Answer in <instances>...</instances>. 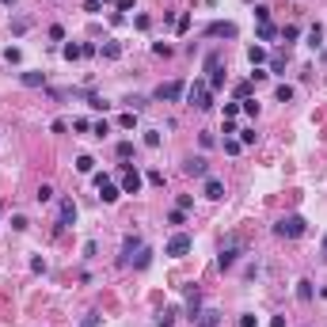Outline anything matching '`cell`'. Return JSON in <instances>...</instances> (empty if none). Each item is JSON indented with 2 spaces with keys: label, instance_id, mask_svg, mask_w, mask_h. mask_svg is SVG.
Returning a JSON list of instances; mask_svg holds the SVG:
<instances>
[{
  "label": "cell",
  "instance_id": "1",
  "mask_svg": "<svg viewBox=\"0 0 327 327\" xmlns=\"http://www.w3.org/2000/svg\"><path fill=\"white\" fill-rule=\"evenodd\" d=\"M304 228H308V221H304L301 213H289V217H282V221L274 224V232L282 236V240H297V236H304Z\"/></svg>",
  "mask_w": 327,
  "mask_h": 327
},
{
  "label": "cell",
  "instance_id": "2",
  "mask_svg": "<svg viewBox=\"0 0 327 327\" xmlns=\"http://www.w3.org/2000/svg\"><path fill=\"white\" fill-rule=\"evenodd\" d=\"M187 103H190V107H198V111H213V92H209V84L194 80V84L187 88Z\"/></svg>",
  "mask_w": 327,
  "mask_h": 327
},
{
  "label": "cell",
  "instance_id": "3",
  "mask_svg": "<svg viewBox=\"0 0 327 327\" xmlns=\"http://www.w3.org/2000/svg\"><path fill=\"white\" fill-rule=\"evenodd\" d=\"M183 95H187V84H183V80H168V84H160L152 92V99H160V103H179Z\"/></svg>",
  "mask_w": 327,
  "mask_h": 327
},
{
  "label": "cell",
  "instance_id": "4",
  "mask_svg": "<svg viewBox=\"0 0 327 327\" xmlns=\"http://www.w3.org/2000/svg\"><path fill=\"white\" fill-rule=\"evenodd\" d=\"M141 187H145V175H141L137 168H129V164H122V194H137Z\"/></svg>",
  "mask_w": 327,
  "mask_h": 327
},
{
  "label": "cell",
  "instance_id": "5",
  "mask_svg": "<svg viewBox=\"0 0 327 327\" xmlns=\"http://www.w3.org/2000/svg\"><path fill=\"white\" fill-rule=\"evenodd\" d=\"M190 243H194V240H190L187 232H175L172 240L164 243V255H172V259H183V255H187V251H190Z\"/></svg>",
  "mask_w": 327,
  "mask_h": 327
},
{
  "label": "cell",
  "instance_id": "6",
  "mask_svg": "<svg viewBox=\"0 0 327 327\" xmlns=\"http://www.w3.org/2000/svg\"><path fill=\"white\" fill-rule=\"evenodd\" d=\"M76 202L72 198H61V206H57V228H72V224H76Z\"/></svg>",
  "mask_w": 327,
  "mask_h": 327
},
{
  "label": "cell",
  "instance_id": "7",
  "mask_svg": "<svg viewBox=\"0 0 327 327\" xmlns=\"http://www.w3.org/2000/svg\"><path fill=\"white\" fill-rule=\"evenodd\" d=\"M95 187H99V198H103L107 206H114V202L122 198V187H114L107 175H95Z\"/></svg>",
  "mask_w": 327,
  "mask_h": 327
},
{
  "label": "cell",
  "instance_id": "8",
  "mask_svg": "<svg viewBox=\"0 0 327 327\" xmlns=\"http://www.w3.org/2000/svg\"><path fill=\"white\" fill-rule=\"evenodd\" d=\"M236 259H240V243L228 240V243L221 248V255H217V267H221V270H232V267H236Z\"/></svg>",
  "mask_w": 327,
  "mask_h": 327
},
{
  "label": "cell",
  "instance_id": "9",
  "mask_svg": "<svg viewBox=\"0 0 327 327\" xmlns=\"http://www.w3.org/2000/svg\"><path fill=\"white\" fill-rule=\"evenodd\" d=\"M183 172H187V175H194V179H206V175H209L206 156H187V160H183Z\"/></svg>",
  "mask_w": 327,
  "mask_h": 327
},
{
  "label": "cell",
  "instance_id": "10",
  "mask_svg": "<svg viewBox=\"0 0 327 327\" xmlns=\"http://www.w3.org/2000/svg\"><path fill=\"white\" fill-rule=\"evenodd\" d=\"M202 194H206L209 202H221L224 198V183L217 179V175H206V179H202Z\"/></svg>",
  "mask_w": 327,
  "mask_h": 327
},
{
  "label": "cell",
  "instance_id": "11",
  "mask_svg": "<svg viewBox=\"0 0 327 327\" xmlns=\"http://www.w3.org/2000/svg\"><path fill=\"white\" fill-rule=\"evenodd\" d=\"M206 35L209 38H236V35H240V27H236V23H221V19H217V23L206 27Z\"/></svg>",
  "mask_w": 327,
  "mask_h": 327
},
{
  "label": "cell",
  "instance_id": "12",
  "mask_svg": "<svg viewBox=\"0 0 327 327\" xmlns=\"http://www.w3.org/2000/svg\"><path fill=\"white\" fill-rule=\"evenodd\" d=\"M133 251H141V240L137 236H126V240H122V259L118 263H133Z\"/></svg>",
  "mask_w": 327,
  "mask_h": 327
},
{
  "label": "cell",
  "instance_id": "13",
  "mask_svg": "<svg viewBox=\"0 0 327 327\" xmlns=\"http://www.w3.org/2000/svg\"><path fill=\"white\" fill-rule=\"evenodd\" d=\"M194 327H221V312H213V308L198 312V319H194Z\"/></svg>",
  "mask_w": 327,
  "mask_h": 327
},
{
  "label": "cell",
  "instance_id": "14",
  "mask_svg": "<svg viewBox=\"0 0 327 327\" xmlns=\"http://www.w3.org/2000/svg\"><path fill=\"white\" fill-rule=\"evenodd\" d=\"M187 312H190V319H198V312H202V293L198 289H187Z\"/></svg>",
  "mask_w": 327,
  "mask_h": 327
},
{
  "label": "cell",
  "instance_id": "15",
  "mask_svg": "<svg viewBox=\"0 0 327 327\" xmlns=\"http://www.w3.org/2000/svg\"><path fill=\"white\" fill-rule=\"evenodd\" d=\"M99 57L103 61H118L122 57V42H103L99 46Z\"/></svg>",
  "mask_w": 327,
  "mask_h": 327
},
{
  "label": "cell",
  "instance_id": "16",
  "mask_svg": "<svg viewBox=\"0 0 327 327\" xmlns=\"http://www.w3.org/2000/svg\"><path fill=\"white\" fill-rule=\"evenodd\" d=\"M19 80H23L27 88H46V72H35V69H31V72H19Z\"/></svg>",
  "mask_w": 327,
  "mask_h": 327
},
{
  "label": "cell",
  "instance_id": "17",
  "mask_svg": "<svg viewBox=\"0 0 327 327\" xmlns=\"http://www.w3.org/2000/svg\"><path fill=\"white\" fill-rule=\"evenodd\" d=\"M248 61H251V69H259V65H263V61H270V57H267V50H263V46H248Z\"/></svg>",
  "mask_w": 327,
  "mask_h": 327
},
{
  "label": "cell",
  "instance_id": "18",
  "mask_svg": "<svg viewBox=\"0 0 327 327\" xmlns=\"http://www.w3.org/2000/svg\"><path fill=\"white\" fill-rule=\"evenodd\" d=\"M61 57H65V61H76V57H84L80 42H65V46H61Z\"/></svg>",
  "mask_w": 327,
  "mask_h": 327
},
{
  "label": "cell",
  "instance_id": "19",
  "mask_svg": "<svg viewBox=\"0 0 327 327\" xmlns=\"http://www.w3.org/2000/svg\"><path fill=\"white\" fill-rule=\"evenodd\" d=\"M76 172H80V175H92V172H95V156H88V152L76 156Z\"/></svg>",
  "mask_w": 327,
  "mask_h": 327
},
{
  "label": "cell",
  "instance_id": "20",
  "mask_svg": "<svg viewBox=\"0 0 327 327\" xmlns=\"http://www.w3.org/2000/svg\"><path fill=\"white\" fill-rule=\"evenodd\" d=\"M297 297H301V301H312V297H316V289H312L308 278H301V282H297Z\"/></svg>",
  "mask_w": 327,
  "mask_h": 327
},
{
  "label": "cell",
  "instance_id": "21",
  "mask_svg": "<svg viewBox=\"0 0 327 327\" xmlns=\"http://www.w3.org/2000/svg\"><path fill=\"white\" fill-rule=\"evenodd\" d=\"M221 88H224V69L217 65V69L209 72V92H221Z\"/></svg>",
  "mask_w": 327,
  "mask_h": 327
},
{
  "label": "cell",
  "instance_id": "22",
  "mask_svg": "<svg viewBox=\"0 0 327 327\" xmlns=\"http://www.w3.org/2000/svg\"><path fill=\"white\" fill-rule=\"evenodd\" d=\"M270 38H278V27L274 23H259V42H270Z\"/></svg>",
  "mask_w": 327,
  "mask_h": 327
},
{
  "label": "cell",
  "instance_id": "23",
  "mask_svg": "<svg viewBox=\"0 0 327 327\" xmlns=\"http://www.w3.org/2000/svg\"><path fill=\"white\" fill-rule=\"evenodd\" d=\"M84 99H88V107H92V111H107V107H111V103L103 99V95H95V92H88Z\"/></svg>",
  "mask_w": 327,
  "mask_h": 327
},
{
  "label": "cell",
  "instance_id": "24",
  "mask_svg": "<svg viewBox=\"0 0 327 327\" xmlns=\"http://www.w3.org/2000/svg\"><path fill=\"white\" fill-rule=\"evenodd\" d=\"M293 95H297V92H293V88H289V84H278V92H274V99H278V103H293Z\"/></svg>",
  "mask_w": 327,
  "mask_h": 327
},
{
  "label": "cell",
  "instance_id": "25",
  "mask_svg": "<svg viewBox=\"0 0 327 327\" xmlns=\"http://www.w3.org/2000/svg\"><path fill=\"white\" fill-rule=\"evenodd\" d=\"M35 198H38V206H46V202L53 198V187H50V183H42V187H38V194H35Z\"/></svg>",
  "mask_w": 327,
  "mask_h": 327
},
{
  "label": "cell",
  "instance_id": "26",
  "mask_svg": "<svg viewBox=\"0 0 327 327\" xmlns=\"http://www.w3.org/2000/svg\"><path fill=\"white\" fill-rule=\"evenodd\" d=\"M118 126H122V129H133V126H137V111H126V114L118 118Z\"/></svg>",
  "mask_w": 327,
  "mask_h": 327
},
{
  "label": "cell",
  "instance_id": "27",
  "mask_svg": "<svg viewBox=\"0 0 327 327\" xmlns=\"http://www.w3.org/2000/svg\"><path fill=\"white\" fill-rule=\"evenodd\" d=\"M114 152H118V160H129V156H133V141H118Z\"/></svg>",
  "mask_w": 327,
  "mask_h": 327
},
{
  "label": "cell",
  "instance_id": "28",
  "mask_svg": "<svg viewBox=\"0 0 327 327\" xmlns=\"http://www.w3.org/2000/svg\"><path fill=\"white\" fill-rule=\"evenodd\" d=\"M240 111L251 114V118H259V103H255V99H240Z\"/></svg>",
  "mask_w": 327,
  "mask_h": 327
},
{
  "label": "cell",
  "instance_id": "29",
  "mask_svg": "<svg viewBox=\"0 0 327 327\" xmlns=\"http://www.w3.org/2000/svg\"><path fill=\"white\" fill-rule=\"evenodd\" d=\"M319 42H323V27H312V31H308V46L316 50Z\"/></svg>",
  "mask_w": 327,
  "mask_h": 327
},
{
  "label": "cell",
  "instance_id": "30",
  "mask_svg": "<svg viewBox=\"0 0 327 327\" xmlns=\"http://www.w3.org/2000/svg\"><path fill=\"white\" fill-rule=\"evenodd\" d=\"M12 228H16V232H27V228H31V221H27L23 213H16V217H12Z\"/></svg>",
  "mask_w": 327,
  "mask_h": 327
},
{
  "label": "cell",
  "instance_id": "31",
  "mask_svg": "<svg viewBox=\"0 0 327 327\" xmlns=\"http://www.w3.org/2000/svg\"><path fill=\"white\" fill-rule=\"evenodd\" d=\"M175 31H179V35H187V31H190V12H183V16L175 19Z\"/></svg>",
  "mask_w": 327,
  "mask_h": 327
},
{
  "label": "cell",
  "instance_id": "32",
  "mask_svg": "<svg viewBox=\"0 0 327 327\" xmlns=\"http://www.w3.org/2000/svg\"><path fill=\"white\" fill-rule=\"evenodd\" d=\"M240 137H224V152H228V156H236V152H240Z\"/></svg>",
  "mask_w": 327,
  "mask_h": 327
},
{
  "label": "cell",
  "instance_id": "33",
  "mask_svg": "<svg viewBox=\"0 0 327 327\" xmlns=\"http://www.w3.org/2000/svg\"><path fill=\"white\" fill-rule=\"evenodd\" d=\"M168 224H187V209H172V213H168Z\"/></svg>",
  "mask_w": 327,
  "mask_h": 327
},
{
  "label": "cell",
  "instance_id": "34",
  "mask_svg": "<svg viewBox=\"0 0 327 327\" xmlns=\"http://www.w3.org/2000/svg\"><path fill=\"white\" fill-rule=\"evenodd\" d=\"M145 145H148V148L160 145V129H145Z\"/></svg>",
  "mask_w": 327,
  "mask_h": 327
},
{
  "label": "cell",
  "instance_id": "35",
  "mask_svg": "<svg viewBox=\"0 0 327 327\" xmlns=\"http://www.w3.org/2000/svg\"><path fill=\"white\" fill-rule=\"evenodd\" d=\"M255 141H259L255 129H240V145H255Z\"/></svg>",
  "mask_w": 327,
  "mask_h": 327
},
{
  "label": "cell",
  "instance_id": "36",
  "mask_svg": "<svg viewBox=\"0 0 327 327\" xmlns=\"http://www.w3.org/2000/svg\"><path fill=\"white\" fill-rule=\"evenodd\" d=\"M148 259H152V251L141 248V251H137V259H133V267H148Z\"/></svg>",
  "mask_w": 327,
  "mask_h": 327
},
{
  "label": "cell",
  "instance_id": "37",
  "mask_svg": "<svg viewBox=\"0 0 327 327\" xmlns=\"http://www.w3.org/2000/svg\"><path fill=\"white\" fill-rule=\"evenodd\" d=\"M152 53H156V57H172V46H168V42H152Z\"/></svg>",
  "mask_w": 327,
  "mask_h": 327
},
{
  "label": "cell",
  "instance_id": "38",
  "mask_svg": "<svg viewBox=\"0 0 327 327\" xmlns=\"http://www.w3.org/2000/svg\"><path fill=\"white\" fill-rule=\"evenodd\" d=\"M19 57H23L19 46H8V50H4V61H12V65H19Z\"/></svg>",
  "mask_w": 327,
  "mask_h": 327
},
{
  "label": "cell",
  "instance_id": "39",
  "mask_svg": "<svg viewBox=\"0 0 327 327\" xmlns=\"http://www.w3.org/2000/svg\"><path fill=\"white\" fill-rule=\"evenodd\" d=\"M50 38H53V42H65V27L53 23V27H50Z\"/></svg>",
  "mask_w": 327,
  "mask_h": 327
},
{
  "label": "cell",
  "instance_id": "40",
  "mask_svg": "<svg viewBox=\"0 0 327 327\" xmlns=\"http://www.w3.org/2000/svg\"><path fill=\"white\" fill-rule=\"evenodd\" d=\"M255 19H259V23H270V8H267V4H259V8H255Z\"/></svg>",
  "mask_w": 327,
  "mask_h": 327
},
{
  "label": "cell",
  "instance_id": "41",
  "mask_svg": "<svg viewBox=\"0 0 327 327\" xmlns=\"http://www.w3.org/2000/svg\"><path fill=\"white\" fill-rule=\"evenodd\" d=\"M27 27H31V19H27V16H19V19H16V23H12V31H16V35H23Z\"/></svg>",
  "mask_w": 327,
  "mask_h": 327
},
{
  "label": "cell",
  "instance_id": "42",
  "mask_svg": "<svg viewBox=\"0 0 327 327\" xmlns=\"http://www.w3.org/2000/svg\"><path fill=\"white\" fill-rule=\"evenodd\" d=\"M267 65H270V72H282V69H285V57H282V53H278V57H270Z\"/></svg>",
  "mask_w": 327,
  "mask_h": 327
},
{
  "label": "cell",
  "instance_id": "43",
  "mask_svg": "<svg viewBox=\"0 0 327 327\" xmlns=\"http://www.w3.org/2000/svg\"><path fill=\"white\" fill-rule=\"evenodd\" d=\"M236 114H240V103H224V118L236 122Z\"/></svg>",
  "mask_w": 327,
  "mask_h": 327
},
{
  "label": "cell",
  "instance_id": "44",
  "mask_svg": "<svg viewBox=\"0 0 327 327\" xmlns=\"http://www.w3.org/2000/svg\"><path fill=\"white\" fill-rule=\"evenodd\" d=\"M194 206V198H190V194H179V198H175V209H190Z\"/></svg>",
  "mask_w": 327,
  "mask_h": 327
},
{
  "label": "cell",
  "instance_id": "45",
  "mask_svg": "<svg viewBox=\"0 0 327 327\" xmlns=\"http://www.w3.org/2000/svg\"><path fill=\"white\" fill-rule=\"evenodd\" d=\"M145 179H148V183H152V187H164V172H156V168H152V172H148V175H145Z\"/></svg>",
  "mask_w": 327,
  "mask_h": 327
},
{
  "label": "cell",
  "instance_id": "46",
  "mask_svg": "<svg viewBox=\"0 0 327 327\" xmlns=\"http://www.w3.org/2000/svg\"><path fill=\"white\" fill-rule=\"evenodd\" d=\"M297 35H301L297 27H282V38H285V42H297Z\"/></svg>",
  "mask_w": 327,
  "mask_h": 327
},
{
  "label": "cell",
  "instance_id": "47",
  "mask_svg": "<svg viewBox=\"0 0 327 327\" xmlns=\"http://www.w3.org/2000/svg\"><path fill=\"white\" fill-rule=\"evenodd\" d=\"M84 12H92V16H95V12H103V0H84Z\"/></svg>",
  "mask_w": 327,
  "mask_h": 327
},
{
  "label": "cell",
  "instance_id": "48",
  "mask_svg": "<svg viewBox=\"0 0 327 327\" xmlns=\"http://www.w3.org/2000/svg\"><path fill=\"white\" fill-rule=\"evenodd\" d=\"M217 65H221V53H209V57H206V72H213Z\"/></svg>",
  "mask_w": 327,
  "mask_h": 327
},
{
  "label": "cell",
  "instance_id": "49",
  "mask_svg": "<svg viewBox=\"0 0 327 327\" xmlns=\"http://www.w3.org/2000/svg\"><path fill=\"white\" fill-rule=\"evenodd\" d=\"M236 99H251V84H236Z\"/></svg>",
  "mask_w": 327,
  "mask_h": 327
},
{
  "label": "cell",
  "instance_id": "50",
  "mask_svg": "<svg viewBox=\"0 0 327 327\" xmlns=\"http://www.w3.org/2000/svg\"><path fill=\"white\" fill-rule=\"evenodd\" d=\"M80 327H99V316H95V312H88V316L80 319Z\"/></svg>",
  "mask_w": 327,
  "mask_h": 327
},
{
  "label": "cell",
  "instance_id": "51",
  "mask_svg": "<svg viewBox=\"0 0 327 327\" xmlns=\"http://www.w3.org/2000/svg\"><path fill=\"white\" fill-rule=\"evenodd\" d=\"M259 323V316H251V312H243V316H240V327H255Z\"/></svg>",
  "mask_w": 327,
  "mask_h": 327
},
{
  "label": "cell",
  "instance_id": "52",
  "mask_svg": "<svg viewBox=\"0 0 327 327\" xmlns=\"http://www.w3.org/2000/svg\"><path fill=\"white\" fill-rule=\"evenodd\" d=\"M107 133H111V126H107V118H103V122H95V137H107Z\"/></svg>",
  "mask_w": 327,
  "mask_h": 327
},
{
  "label": "cell",
  "instance_id": "53",
  "mask_svg": "<svg viewBox=\"0 0 327 327\" xmlns=\"http://www.w3.org/2000/svg\"><path fill=\"white\" fill-rule=\"evenodd\" d=\"M172 323H175V312L168 308V312H164V316H160V327H172Z\"/></svg>",
  "mask_w": 327,
  "mask_h": 327
},
{
  "label": "cell",
  "instance_id": "54",
  "mask_svg": "<svg viewBox=\"0 0 327 327\" xmlns=\"http://www.w3.org/2000/svg\"><path fill=\"white\" fill-rule=\"evenodd\" d=\"M133 23H137V31H148V27H152V19H148V16H137Z\"/></svg>",
  "mask_w": 327,
  "mask_h": 327
},
{
  "label": "cell",
  "instance_id": "55",
  "mask_svg": "<svg viewBox=\"0 0 327 327\" xmlns=\"http://www.w3.org/2000/svg\"><path fill=\"white\" fill-rule=\"evenodd\" d=\"M129 8H133V0H118V16H126Z\"/></svg>",
  "mask_w": 327,
  "mask_h": 327
},
{
  "label": "cell",
  "instance_id": "56",
  "mask_svg": "<svg viewBox=\"0 0 327 327\" xmlns=\"http://www.w3.org/2000/svg\"><path fill=\"white\" fill-rule=\"evenodd\" d=\"M270 327H285V316H274V319H270Z\"/></svg>",
  "mask_w": 327,
  "mask_h": 327
},
{
  "label": "cell",
  "instance_id": "57",
  "mask_svg": "<svg viewBox=\"0 0 327 327\" xmlns=\"http://www.w3.org/2000/svg\"><path fill=\"white\" fill-rule=\"evenodd\" d=\"M319 255H323V259H327V236H323V248H319Z\"/></svg>",
  "mask_w": 327,
  "mask_h": 327
},
{
  "label": "cell",
  "instance_id": "58",
  "mask_svg": "<svg viewBox=\"0 0 327 327\" xmlns=\"http://www.w3.org/2000/svg\"><path fill=\"white\" fill-rule=\"evenodd\" d=\"M0 4H4V8H12V4H16V0H0Z\"/></svg>",
  "mask_w": 327,
  "mask_h": 327
},
{
  "label": "cell",
  "instance_id": "59",
  "mask_svg": "<svg viewBox=\"0 0 327 327\" xmlns=\"http://www.w3.org/2000/svg\"><path fill=\"white\" fill-rule=\"evenodd\" d=\"M319 297H323V301H327V285H323V289H319Z\"/></svg>",
  "mask_w": 327,
  "mask_h": 327
},
{
  "label": "cell",
  "instance_id": "60",
  "mask_svg": "<svg viewBox=\"0 0 327 327\" xmlns=\"http://www.w3.org/2000/svg\"><path fill=\"white\" fill-rule=\"evenodd\" d=\"M0 209H4V202H0Z\"/></svg>",
  "mask_w": 327,
  "mask_h": 327
}]
</instances>
